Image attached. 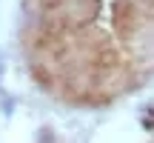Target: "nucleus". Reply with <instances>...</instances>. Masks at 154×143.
<instances>
[{
	"mask_svg": "<svg viewBox=\"0 0 154 143\" xmlns=\"http://www.w3.org/2000/svg\"><path fill=\"white\" fill-rule=\"evenodd\" d=\"M40 83L80 103L131 92L154 72V0H26Z\"/></svg>",
	"mask_w": 154,
	"mask_h": 143,
	"instance_id": "1",
	"label": "nucleus"
}]
</instances>
